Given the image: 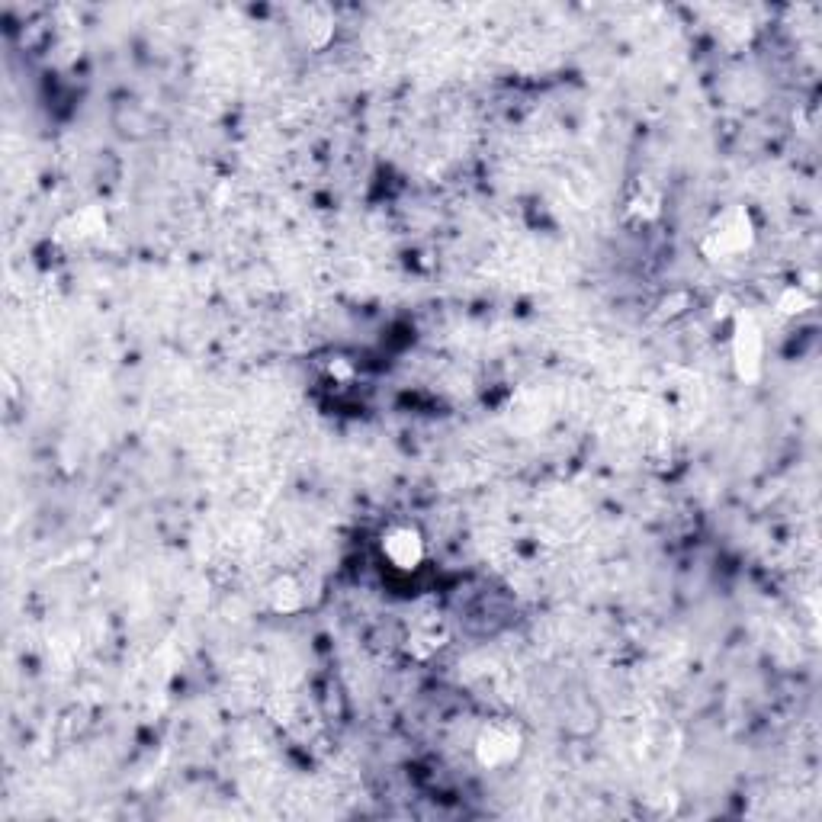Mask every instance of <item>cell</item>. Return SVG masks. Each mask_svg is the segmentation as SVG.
Here are the masks:
<instances>
[{
  "label": "cell",
  "mask_w": 822,
  "mask_h": 822,
  "mask_svg": "<svg viewBox=\"0 0 822 822\" xmlns=\"http://www.w3.org/2000/svg\"><path fill=\"white\" fill-rule=\"evenodd\" d=\"M758 228L752 212L745 206H726L710 219L704 238H700V254L707 261H736V257L749 254L755 248Z\"/></svg>",
  "instance_id": "cell-1"
},
{
  "label": "cell",
  "mask_w": 822,
  "mask_h": 822,
  "mask_svg": "<svg viewBox=\"0 0 822 822\" xmlns=\"http://www.w3.org/2000/svg\"><path fill=\"white\" fill-rule=\"evenodd\" d=\"M729 360H733V373H736L739 383L752 386L761 379V370H765V328H761L758 315L749 312V309L733 312Z\"/></svg>",
  "instance_id": "cell-2"
},
{
  "label": "cell",
  "mask_w": 822,
  "mask_h": 822,
  "mask_svg": "<svg viewBox=\"0 0 822 822\" xmlns=\"http://www.w3.org/2000/svg\"><path fill=\"white\" fill-rule=\"evenodd\" d=\"M524 752V733L514 720H489L473 742V755L485 771H505Z\"/></svg>",
  "instance_id": "cell-3"
},
{
  "label": "cell",
  "mask_w": 822,
  "mask_h": 822,
  "mask_svg": "<svg viewBox=\"0 0 822 822\" xmlns=\"http://www.w3.org/2000/svg\"><path fill=\"white\" fill-rule=\"evenodd\" d=\"M379 553L395 572H418L424 556H428V543L424 534L411 524H392L383 540H379Z\"/></svg>",
  "instance_id": "cell-4"
},
{
  "label": "cell",
  "mask_w": 822,
  "mask_h": 822,
  "mask_svg": "<svg viewBox=\"0 0 822 822\" xmlns=\"http://www.w3.org/2000/svg\"><path fill=\"white\" fill-rule=\"evenodd\" d=\"M106 228H110V219H106L103 206H81L55 225V241H62V245H87V241H97L100 235H106Z\"/></svg>",
  "instance_id": "cell-5"
},
{
  "label": "cell",
  "mask_w": 822,
  "mask_h": 822,
  "mask_svg": "<svg viewBox=\"0 0 822 822\" xmlns=\"http://www.w3.org/2000/svg\"><path fill=\"white\" fill-rule=\"evenodd\" d=\"M267 601L277 614H299L306 607V585L296 575H277L267 585Z\"/></svg>",
  "instance_id": "cell-6"
},
{
  "label": "cell",
  "mask_w": 822,
  "mask_h": 822,
  "mask_svg": "<svg viewBox=\"0 0 822 822\" xmlns=\"http://www.w3.org/2000/svg\"><path fill=\"white\" fill-rule=\"evenodd\" d=\"M813 309H816V293L803 283H790V286L781 289L778 296H774V312H778L781 318H800V315L813 312Z\"/></svg>",
  "instance_id": "cell-7"
},
{
  "label": "cell",
  "mask_w": 822,
  "mask_h": 822,
  "mask_svg": "<svg viewBox=\"0 0 822 822\" xmlns=\"http://www.w3.org/2000/svg\"><path fill=\"white\" fill-rule=\"evenodd\" d=\"M627 216L636 222H656L662 216V193L652 184H639L627 200Z\"/></svg>",
  "instance_id": "cell-8"
},
{
  "label": "cell",
  "mask_w": 822,
  "mask_h": 822,
  "mask_svg": "<svg viewBox=\"0 0 822 822\" xmlns=\"http://www.w3.org/2000/svg\"><path fill=\"white\" fill-rule=\"evenodd\" d=\"M309 49H325V45L334 39V20L328 17V10H315L309 13V23L302 29Z\"/></svg>",
  "instance_id": "cell-9"
},
{
  "label": "cell",
  "mask_w": 822,
  "mask_h": 822,
  "mask_svg": "<svg viewBox=\"0 0 822 822\" xmlns=\"http://www.w3.org/2000/svg\"><path fill=\"white\" fill-rule=\"evenodd\" d=\"M691 306V296L684 293V289H678V293H672V296H665L662 302H659V312H656V318H675V315H681L684 309Z\"/></svg>",
  "instance_id": "cell-10"
},
{
  "label": "cell",
  "mask_w": 822,
  "mask_h": 822,
  "mask_svg": "<svg viewBox=\"0 0 822 822\" xmlns=\"http://www.w3.org/2000/svg\"><path fill=\"white\" fill-rule=\"evenodd\" d=\"M328 373H331L334 379H354V367H350V363H347L344 357H334V360L328 363Z\"/></svg>",
  "instance_id": "cell-11"
}]
</instances>
